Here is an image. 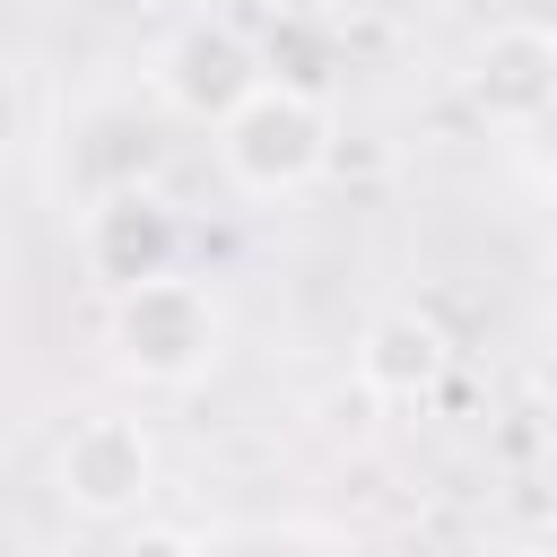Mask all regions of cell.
Listing matches in <instances>:
<instances>
[{"instance_id":"7a4b0ae2","label":"cell","mask_w":557,"mask_h":557,"mask_svg":"<svg viewBox=\"0 0 557 557\" xmlns=\"http://www.w3.org/2000/svg\"><path fill=\"white\" fill-rule=\"evenodd\" d=\"M218 339H226V313H218V296H209L200 278H183V270L113 296V357H122L139 383H157V392L200 383V374L218 366Z\"/></svg>"},{"instance_id":"8992f818","label":"cell","mask_w":557,"mask_h":557,"mask_svg":"<svg viewBox=\"0 0 557 557\" xmlns=\"http://www.w3.org/2000/svg\"><path fill=\"white\" fill-rule=\"evenodd\" d=\"M470 104H479L496 131L548 122V113H557V26H540V17L487 26V44L470 52Z\"/></svg>"},{"instance_id":"30bf717a","label":"cell","mask_w":557,"mask_h":557,"mask_svg":"<svg viewBox=\"0 0 557 557\" xmlns=\"http://www.w3.org/2000/svg\"><path fill=\"white\" fill-rule=\"evenodd\" d=\"M148 9H174V17H200V0H148Z\"/></svg>"},{"instance_id":"52a82bcc","label":"cell","mask_w":557,"mask_h":557,"mask_svg":"<svg viewBox=\"0 0 557 557\" xmlns=\"http://www.w3.org/2000/svg\"><path fill=\"white\" fill-rule=\"evenodd\" d=\"M453 366V339L418 313V305H383L366 331H357V383L374 400H426Z\"/></svg>"},{"instance_id":"ba28073f","label":"cell","mask_w":557,"mask_h":557,"mask_svg":"<svg viewBox=\"0 0 557 557\" xmlns=\"http://www.w3.org/2000/svg\"><path fill=\"white\" fill-rule=\"evenodd\" d=\"M113 557H209V548H200V540H191L183 522H131Z\"/></svg>"},{"instance_id":"9c48e42d","label":"cell","mask_w":557,"mask_h":557,"mask_svg":"<svg viewBox=\"0 0 557 557\" xmlns=\"http://www.w3.org/2000/svg\"><path fill=\"white\" fill-rule=\"evenodd\" d=\"M357 0H270V17H296V26H331V17H348Z\"/></svg>"},{"instance_id":"5b68a950","label":"cell","mask_w":557,"mask_h":557,"mask_svg":"<svg viewBox=\"0 0 557 557\" xmlns=\"http://www.w3.org/2000/svg\"><path fill=\"white\" fill-rule=\"evenodd\" d=\"M78 252H87V270H96L113 296H131V287H148V278H174V261H183V218H174V200H165L157 183H113V191L87 200Z\"/></svg>"},{"instance_id":"8fae6325","label":"cell","mask_w":557,"mask_h":557,"mask_svg":"<svg viewBox=\"0 0 557 557\" xmlns=\"http://www.w3.org/2000/svg\"><path fill=\"white\" fill-rule=\"evenodd\" d=\"M0 278H9V226H0Z\"/></svg>"},{"instance_id":"6da1fadb","label":"cell","mask_w":557,"mask_h":557,"mask_svg":"<svg viewBox=\"0 0 557 557\" xmlns=\"http://www.w3.org/2000/svg\"><path fill=\"white\" fill-rule=\"evenodd\" d=\"M218 165L252 200H287L331 165V104L296 78H261L226 122H218Z\"/></svg>"},{"instance_id":"277c9868","label":"cell","mask_w":557,"mask_h":557,"mask_svg":"<svg viewBox=\"0 0 557 557\" xmlns=\"http://www.w3.org/2000/svg\"><path fill=\"white\" fill-rule=\"evenodd\" d=\"M52 479H61L70 513H87V522H139V505L157 496V444H148L139 418L96 409V418H78L61 435Z\"/></svg>"},{"instance_id":"3957f363","label":"cell","mask_w":557,"mask_h":557,"mask_svg":"<svg viewBox=\"0 0 557 557\" xmlns=\"http://www.w3.org/2000/svg\"><path fill=\"white\" fill-rule=\"evenodd\" d=\"M270 70H261V52H252V35L235 26V17H218V9H200V17H174V35L157 44V96L174 104V113H191V122H226L252 87H261Z\"/></svg>"}]
</instances>
